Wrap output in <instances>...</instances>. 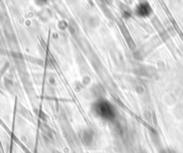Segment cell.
<instances>
[{"label": "cell", "instance_id": "6da1fadb", "mask_svg": "<svg viewBox=\"0 0 183 153\" xmlns=\"http://www.w3.org/2000/svg\"><path fill=\"white\" fill-rule=\"evenodd\" d=\"M92 112L98 119L106 121H113L117 116L114 104L106 98H98L92 104Z\"/></svg>", "mask_w": 183, "mask_h": 153}]
</instances>
